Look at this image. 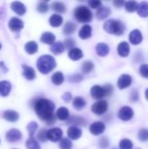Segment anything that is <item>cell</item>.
I'll list each match as a JSON object with an SVG mask.
<instances>
[{
	"label": "cell",
	"instance_id": "6da1fadb",
	"mask_svg": "<svg viewBox=\"0 0 148 149\" xmlns=\"http://www.w3.org/2000/svg\"><path fill=\"white\" fill-rule=\"evenodd\" d=\"M34 109L38 116L47 124L51 125L56 121L57 117L54 115L55 105L51 100L46 99H39L35 103Z\"/></svg>",
	"mask_w": 148,
	"mask_h": 149
},
{
	"label": "cell",
	"instance_id": "7a4b0ae2",
	"mask_svg": "<svg viewBox=\"0 0 148 149\" xmlns=\"http://www.w3.org/2000/svg\"><path fill=\"white\" fill-rule=\"evenodd\" d=\"M56 60L51 55H43L37 61V67L43 74H47L56 67Z\"/></svg>",
	"mask_w": 148,
	"mask_h": 149
},
{
	"label": "cell",
	"instance_id": "3957f363",
	"mask_svg": "<svg viewBox=\"0 0 148 149\" xmlns=\"http://www.w3.org/2000/svg\"><path fill=\"white\" fill-rule=\"evenodd\" d=\"M125 24L117 19H109L104 24V30L113 35L121 36L125 32Z\"/></svg>",
	"mask_w": 148,
	"mask_h": 149
},
{
	"label": "cell",
	"instance_id": "277c9868",
	"mask_svg": "<svg viewBox=\"0 0 148 149\" xmlns=\"http://www.w3.org/2000/svg\"><path fill=\"white\" fill-rule=\"evenodd\" d=\"M75 18L80 23H88L92 19V13L89 8L85 6H79L74 10Z\"/></svg>",
	"mask_w": 148,
	"mask_h": 149
},
{
	"label": "cell",
	"instance_id": "5b68a950",
	"mask_svg": "<svg viewBox=\"0 0 148 149\" xmlns=\"http://www.w3.org/2000/svg\"><path fill=\"white\" fill-rule=\"evenodd\" d=\"M47 138L52 142L60 141L63 139V131L58 127H53L47 131Z\"/></svg>",
	"mask_w": 148,
	"mask_h": 149
},
{
	"label": "cell",
	"instance_id": "8992f818",
	"mask_svg": "<svg viewBox=\"0 0 148 149\" xmlns=\"http://www.w3.org/2000/svg\"><path fill=\"white\" fill-rule=\"evenodd\" d=\"M108 109V104L106 100H99L95 102L92 107V111L97 115L104 114Z\"/></svg>",
	"mask_w": 148,
	"mask_h": 149
},
{
	"label": "cell",
	"instance_id": "52a82bcc",
	"mask_svg": "<svg viewBox=\"0 0 148 149\" xmlns=\"http://www.w3.org/2000/svg\"><path fill=\"white\" fill-rule=\"evenodd\" d=\"M119 118L123 121H128L133 117V110L129 107H123L118 113Z\"/></svg>",
	"mask_w": 148,
	"mask_h": 149
},
{
	"label": "cell",
	"instance_id": "ba28073f",
	"mask_svg": "<svg viewBox=\"0 0 148 149\" xmlns=\"http://www.w3.org/2000/svg\"><path fill=\"white\" fill-rule=\"evenodd\" d=\"M133 81L132 77L129 74H122L118 79V87L120 89H125L131 86Z\"/></svg>",
	"mask_w": 148,
	"mask_h": 149
},
{
	"label": "cell",
	"instance_id": "9c48e42d",
	"mask_svg": "<svg viewBox=\"0 0 148 149\" xmlns=\"http://www.w3.org/2000/svg\"><path fill=\"white\" fill-rule=\"evenodd\" d=\"M9 28L12 31H19L24 28V22L18 17H11L9 21Z\"/></svg>",
	"mask_w": 148,
	"mask_h": 149
},
{
	"label": "cell",
	"instance_id": "30bf717a",
	"mask_svg": "<svg viewBox=\"0 0 148 149\" xmlns=\"http://www.w3.org/2000/svg\"><path fill=\"white\" fill-rule=\"evenodd\" d=\"M90 132L93 135H99L101 134L104 133L105 129H106V126L103 122L101 121H97V122H94L92 123L91 126H90Z\"/></svg>",
	"mask_w": 148,
	"mask_h": 149
},
{
	"label": "cell",
	"instance_id": "8fae6325",
	"mask_svg": "<svg viewBox=\"0 0 148 149\" xmlns=\"http://www.w3.org/2000/svg\"><path fill=\"white\" fill-rule=\"evenodd\" d=\"M22 138V134L19 130L17 129H10L7 132L6 134V140L9 142H15L19 141Z\"/></svg>",
	"mask_w": 148,
	"mask_h": 149
},
{
	"label": "cell",
	"instance_id": "7c38bea8",
	"mask_svg": "<svg viewBox=\"0 0 148 149\" xmlns=\"http://www.w3.org/2000/svg\"><path fill=\"white\" fill-rule=\"evenodd\" d=\"M142 39H143V37H142V33L140 32V31L133 30L131 31L129 35V40L133 45H140L142 42Z\"/></svg>",
	"mask_w": 148,
	"mask_h": 149
},
{
	"label": "cell",
	"instance_id": "4fadbf2b",
	"mask_svg": "<svg viewBox=\"0 0 148 149\" xmlns=\"http://www.w3.org/2000/svg\"><path fill=\"white\" fill-rule=\"evenodd\" d=\"M67 124H71L74 127H84L86 125V120H85V118L81 117V116H77V115H72L71 117L68 118L67 120Z\"/></svg>",
	"mask_w": 148,
	"mask_h": 149
},
{
	"label": "cell",
	"instance_id": "5bb4252c",
	"mask_svg": "<svg viewBox=\"0 0 148 149\" xmlns=\"http://www.w3.org/2000/svg\"><path fill=\"white\" fill-rule=\"evenodd\" d=\"M67 135L70 140H78L82 135V131L79 127L72 126L67 130Z\"/></svg>",
	"mask_w": 148,
	"mask_h": 149
},
{
	"label": "cell",
	"instance_id": "9a60e30c",
	"mask_svg": "<svg viewBox=\"0 0 148 149\" xmlns=\"http://www.w3.org/2000/svg\"><path fill=\"white\" fill-rule=\"evenodd\" d=\"M91 95L95 100H100L106 96L105 91L103 86H94L91 88Z\"/></svg>",
	"mask_w": 148,
	"mask_h": 149
},
{
	"label": "cell",
	"instance_id": "2e32d148",
	"mask_svg": "<svg viewBox=\"0 0 148 149\" xmlns=\"http://www.w3.org/2000/svg\"><path fill=\"white\" fill-rule=\"evenodd\" d=\"M118 53L120 57L122 58H126L129 55L130 53V46L128 45V43L123 41L120 44H119L118 48H117Z\"/></svg>",
	"mask_w": 148,
	"mask_h": 149
},
{
	"label": "cell",
	"instance_id": "e0dca14e",
	"mask_svg": "<svg viewBox=\"0 0 148 149\" xmlns=\"http://www.w3.org/2000/svg\"><path fill=\"white\" fill-rule=\"evenodd\" d=\"M3 118L10 122H16L19 119V114L13 110H7L4 111L3 113Z\"/></svg>",
	"mask_w": 148,
	"mask_h": 149
},
{
	"label": "cell",
	"instance_id": "ac0fdd59",
	"mask_svg": "<svg viewBox=\"0 0 148 149\" xmlns=\"http://www.w3.org/2000/svg\"><path fill=\"white\" fill-rule=\"evenodd\" d=\"M55 35L51 32H49V31H46V32H44L40 38V41L44 44H46V45H53L55 43Z\"/></svg>",
	"mask_w": 148,
	"mask_h": 149
},
{
	"label": "cell",
	"instance_id": "d6986e66",
	"mask_svg": "<svg viewBox=\"0 0 148 149\" xmlns=\"http://www.w3.org/2000/svg\"><path fill=\"white\" fill-rule=\"evenodd\" d=\"M23 75L28 80H32L36 78V72L34 69L25 65H23Z\"/></svg>",
	"mask_w": 148,
	"mask_h": 149
},
{
	"label": "cell",
	"instance_id": "ffe728a7",
	"mask_svg": "<svg viewBox=\"0 0 148 149\" xmlns=\"http://www.w3.org/2000/svg\"><path fill=\"white\" fill-rule=\"evenodd\" d=\"M11 9L18 15L23 16L25 12H26V8L24 6V3H22L21 2H13L10 4Z\"/></svg>",
	"mask_w": 148,
	"mask_h": 149
},
{
	"label": "cell",
	"instance_id": "44dd1931",
	"mask_svg": "<svg viewBox=\"0 0 148 149\" xmlns=\"http://www.w3.org/2000/svg\"><path fill=\"white\" fill-rule=\"evenodd\" d=\"M11 90V84L9 81H0V95L6 97L9 95Z\"/></svg>",
	"mask_w": 148,
	"mask_h": 149
},
{
	"label": "cell",
	"instance_id": "7402d4cb",
	"mask_svg": "<svg viewBox=\"0 0 148 149\" xmlns=\"http://www.w3.org/2000/svg\"><path fill=\"white\" fill-rule=\"evenodd\" d=\"M111 14V10L109 7L107 6H101L100 8H99L97 10V12H96V17L99 18V19H106L109 15Z\"/></svg>",
	"mask_w": 148,
	"mask_h": 149
},
{
	"label": "cell",
	"instance_id": "603a6c76",
	"mask_svg": "<svg viewBox=\"0 0 148 149\" xmlns=\"http://www.w3.org/2000/svg\"><path fill=\"white\" fill-rule=\"evenodd\" d=\"M68 56L72 60H79L80 58H83V52L78 48V47H74L72 49H71L68 52Z\"/></svg>",
	"mask_w": 148,
	"mask_h": 149
},
{
	"label": "cell",
	"instance_id": "cb8c5ba5",
	"mask_svg": "<svg viewBox=\"0 0 148 149\" xmlns=\"http://www.w3.org/2000/svg\"><path fill=\"white\" fill-rule=\"evenodd\" d=\"M79 38L82 39H87L92 36V27L88 24H85L81 27L79 32Z\"/></svg>",
	"mask_w": 148,
	"mask_h": 149
},
{
	"label": "cell",
	"instance_id": "d4e9b609",
	"mask_svg": "<svg viewBox=\"0 0 148 149\" xmlns=\"http://www.w3.org/2000/svg\"><path fill=\"white\" fill-rule=\"evenodd\" d=\"M96 52L100 57H105L109 53V46L106 44L99 43L96 45Z\"/></svg>",
	"mask_w": 148,
	"mask_h": 149
},
{
	"label": "cell",
	"instance_id": "484cf974",
	"mask_svg": "<svg viewBox=\"0 0 148 149\" xmlns=\"http://www.w3.org/2000/svg\"><path fill=\"white\" fill-rule=\"evenodd\" d=\"M56 117L59 120H67L68 118L70 117L69 115V111L66 107H59L57 110L56 113Z\"/></svg>",
	"mask_w": 148,
	"mask_h": 149
},
{
	"label": "cell",
	"instance_id": "4316f807",
	"mask_svg": "<svg viewBox=\"0 0 148 149\" xmlns=\"http://www.w3.org/2000/svg\"><path fill=\"white\" fill-rule=\"evenodd\" d=\"M137 12L139 16L142 17H148V3L147 2H141L139 3Z\"/></svg>",
	"mask_w": 148,
	"mask_h": 149
},
{
	"label": "cell",
	"instance_id": "83f0119b",
	"mask_svg": "<svg viewBox=\"0 0 148 149\" xmlns=\"http://www.w3.org/2000/svg\"><path fill=\"white\" fill-rule=\"evenodd\" d=\"M65 47L64 45V43H62L60 41L55 42L51 46V52L54 54H60L65 51Z\"/></svg>",
	"mask_w": 148,
	"mask_h": 149
},
{
	"label": "cell",
	"instance_id": "f1b7e54d",
	"mask_svg": "<svg viewBox=\"0 0 148 149\" xmlns=\"http://www.w3.org/2000/svg\"><path fill=\"white\" fill-rule=\"evenodd\" d=\"M49 23L52 27H58L63 23V17L58 14H54L50 17Z\"/></svg>",
	"mask_w": 148,
	"mask_h": 149
},
{
	"label": "cell",
	"instance_id": "f546056e",
	"mask_svg": "<svg viewBox=\"0 0 148 149\" xmlns=\"http://www.w3.org/2000/svg\"><path fill=\"white\" fill-rule=\"evenodd\" d=\"M38 44L35 41H29L25 45V46H24V49H25L26 52L29 53V54H34V53H36L38 52Z\"/></svg>",
	"mask_w": 148,
	"mask_h": 149
},
{
	"label": "cell",
	"instance_id": "4dcf8cb0",
	"mask_svg": "<svg viewBox=\"0 0 148 149\" xmlns=\"http://www.w3.org/2000/svg\"><path fill=\"white\" fill-rule=\"evenodd\" d=\"M64 75L61 72H55L52 77H51V81L54 85L56 86H60L64 82Z\"/></svg>",
	"mask_w": 148,
	"mask_h": 149
},
{
	"label": "cell",
	"instance_id": "1f68e13d",
	"mask_svg": "<svg viewBox=\"0 0 148 149\" xmlns=\"http://www.w3.org/2000/svg\"><path fill=\"white\" fill-rule=\"evenodd\" d=\"M72 105H73L75 109L80 110V109H82V108H84L85 107V101L82 97L79 96V97L74 98V100L72 101Z\"/></svg>",
	"mask_w": 148,
	"mask_h": 149
},
{
	"label": "cell",
	"instance_id": "d6a6232c",
	"mask_svg": "<svg viewBox=\"0 0 148 149\" xmlns=\"http://www.w3.org/2000/svg\"><path fill=\"white\" fill-rule=\"evenodd\" d=\"M51 9L58 13H64L66 10L65 5L61 2H53L51 3Z\"/></svg>",
	"mask_w": 148,
	"mask_h": 149
},
{
	"label": "cell",
	"instance_id": "836d02e7",
	"mask_svg": "<svg viewBox=\"0 0 148 149\" xmlns=\"http://www.w3.org/2000/svg\"><path fill=\"white\" fill-rule=\"evenodd\" d=\"M76 30V24L72 22H66L65 26H64V29H63V32L65 34V35H70L72 33H73Z\"/></svg>",
	"mask_w": 148,
	"mask_h": 149
},
{
	"label": "cell",
	"instance_id": "e575fe53",
	"mask_svg": "<svg viewBox=\"0 0 148 149\" xmlns=\"http://www.w3.org/2000/svg\"><path fill=\"white\" fill-rule=\"evenodd\" d=\"M139 3L136 1H127L125 3V8L128 12H133L137 10Z\"/></svg>",
	"mask_w": 148,
	"mask_h": 149
},
{
	"label": "cell",
	"instance_id": "d590c367",
	"mask_svg": "<svg viewBox=\"0 0 148 149\" xmlns=\"http://www.w3.org/2000/svg\"><path fill=\"white\" fill-rule=\"evenodd\" d=\"M94 68V65L92 61L90 60H86L85 61L83 64H82V66H81V69L83 71V72L85 73H89L91 72Z\"/></svg>",
	"mask_w": 148,
	"mask_h": 149
},
{
	"label": "cell",
	"instance_id": "8d00e7d4",
	"mask_svg": "<svg viewBox=\"0 0 148 149\" xmlns=\"http://www.w3.org/2000/svg\"><path fill=\"white\" fill-rule=\"evenodd\" d=\"M26 148L28 149H41L38 142L33 138L30 137L26 141Z\"/></svg>",
	"mask_w": 148,
	"mask_h": 149
},
{
	"label": "cell",
	"instance_id": "74e56055",
	"mask_svg": "<svg viewBox=\"0 0 148 149\" xmlns=\"http://www.w3.org/2000/svg\"><path fill=\"white\" fill-rule=\"evenodd\" d=\"M59 148L60 149H72V143L70 139L68 138H63L59 141Z\"/></svg>",
	"mask_w": 148,
	"mask_h": 149
},
{
	"label": "cell",
	"instance_id": "f35d334b",
	"mask_svg": "<svg viewBox=\"0 0 148 149\" xmlns=\"http://www.w3.org/2000/svg\"><path fill=\"white\" fill-rule=\"evenodd\" d=\"M133 144L129 139H123L120 142V149H133Z\"/></svg>",
	"mask_w": 148,
	"mask_h": 149
},
{
	"label": "cell",
	"instance_id": "ab89813d",
	"mask_svg": "<svg viewBox=\"0 0 148 149\" xmlns=\"http://www.w3.org/2000/svg\"><path fill=\"white\" fill-rule=\"evenodd\" d=\"M37 129H38V124L35 121L30 122L28 124V126H27V131H28V133H29V134H30L31 137L33 136V134H35V132L37 131Z\"/></svg>",
	"mask_w": 148,
	"mask_h": 149
},
{
	"label": "cell",
	"instance_id": "60d3db41",
	"mask_svg": "<svg viewBox=\"0 0 148 149\" xmlns=\"http://www.w3.org/2000/svg\"><path fill=\"white\" fill-rule=\"evenodd\" d=\"M138 138L141 141H148V129L147 128H142L139 131L138 134Z\"/></svg>",
	"mask_w": 148,
	"mask_h": 149
},
{
	"label": "cell",
	"instance_id": "b9f144b4",
	"mask_svg": "<svg viewBox=\"0 0 148 149\" xmlns=\"http://www.w3.org/2000/svg\"><path fill=\"white\" fill-rule=\"evenodd\" d=\"M47 131H48V130H46V129H44V128L39 130V132H38V139L40 141L45 142V141L48 140V138H47Z\"/></svg>",
	"mask_w": 148,
	"mask_h": 149
},
{
	"label": "cell",
	"instance_id": "7bdbcfd3",
	"mask_svg": "<svg viewBox=\"0 0 148 149\" xmlns=\"http://www.w3.org/2000/svg\"><path fill=\"white\" fill-rule=\"evenodd\" d=\"M48 9H49V5L46 2H40L37 7V10L41 13H45L48 10Z\"/></svg>",
	"mask_w": 148,
	"mask_h": 149
},
{
	"label": "cell",
	"instance_id": "ee69618b",
	"mask_svg": "<svg viewBox=\"0 0 148 149\" xmlns=\"http://www.w3.org/2000/svg\"><path fill=\"white\" fill-rule=\"evenodd\" d=\"M109 146V141L107 138L103 137L99 141V147L101 149H106V148H108Z\"/></svg>",
	"mask_w": 148,
	"mask_h": 149
},
{
	"label": "cell",
	"instance_id": "f6af8a7d",
	"mask_svg": "<svg viewBox=\"0 0 148 149\" xmlns=\"http://www.w3.org/2000/svg\"><path fill=\"white\" fill-rule=\"evenodd\" d=\"M64 45L65 48L69 49V51L72 48H74V45H75V42L72 38H66L64 42Z\"/></svg>",
	"mask_w": 148,
	"mask_h": 149
},
{
	"label": "cell",
	"instance_id": "bcb514c9",
	"mask_svg": "<svg viewBox=\"0 0 148 149\" xmlns=\"http://www.w3.org/2000/svg\"><path fill=\"white\" fill-rule=\"evenodd\" d=\"M140 75L145 78L148 79V65H142L140 68Z\"/></svg>",
	"mask_w": 148,
	"mask_h": 149
},
{
	"label": "cell",
	"instance_id": "7dc6e473",
	"mask_svg": "<svg viewBox=\"0 0 148 149\" xmlns=\"http://www.w3.org/2000/svg\"><path fill=\"white\" fill-rule=\"evenodd\" d=\"M104 88V91H105V94H106V96H110L113 92V86L111 85V84H106L103 86Z\"/></svg>",
	"mask_w": 148,
	"mask_h": 149
},
{
	"label": "cell",
	"instance_id": "c3c4849f",
	"mask_svg": "<svg viewBox=\"0 0 148 149\" xmlns=\"http://www.w3.org/2000/svg\"><path fill=\"white\" fill-rule=\"evenodd\" d=\"M88 5L92 9H99L101 7V2L99 0H92L88 2Z\"/></svg>",
	"mask_w": 148,
	"mask_h": 149
},
{
	"label": "cell",
	"instance_id": "681fc988",
	"mask_svg": "<svg viewBox=\"0 0 148 149\" xmlns=\"http://www.w3.org/2000/svg\"><path fill=\"white\" fill-rule=\"evenodd\" d=\"M83 79V77L80 75V74H73L72 76L69 77V81L71 82H73V83H77V82H79Z\"/></svg>",
	"mask_w": 148,
	"mask_h": 149
},
{
	"label": "cell",
	"instance_id": "f907efd6",
	"mask_svg": "<svg viewBox=\"0 0 148 149\" xmlns=\"http://www.w3.org/2000/svg\"><path fill=\"white\" fill-rule=\"evenodd\" d=\"M130 100H131V101L132 102H135V101H137L138 100V99H139V94H138V93L136 92V91H133V93H132V94H131V96H130Z\"/></svg>",
	"mask_w": 148,
	"mask_h": 149
},
{
	"label": "cell",
	"instance_id": "816d5d0a",
	"mask_svg": "<svg viewBox=\"0 0 148 149\" xmlns=\"http://www.w3.org/2000/svg\"><path fill=\"white\" fill-rule=\"evenodd\" d=\"M62 98L65 102H70L72 100V93H64Z\"/></svg>",
	"mask_w": 148,
	"mask_h": 149
},
{
	"label": "cell",
	"instance_id": "f5cc1de1",
	"mask_svg": "<svg viewBox=\"0 0 148 149\" xmlns=\"http://www.w3.org/2000/svg\"><path fill=\"white\" fill-rule=\"evenodd\" d=\"M125 3L126 2H124V1H122V0H115V1H113V4L116 6V7H121L123 4H125Z\"/></svg>",
	"mask_w": 148,
	"mask_h": 149
},
{
	"label": "cell",
	"instance_id": "db71d44e",
	"mask_svg": "<svg viewBox=\"0 0 148 149\" xmlns=\"http://www.w3.org/2000/svg\"><path fill=\"white\" fill-rule=\"evenodd\" d=\"M145 95H146V99L148 100V88L146 90V93H145Z\"/></svg>",
	"mask_w": 148,
	"mask_h": 149
},
{
	"label": "cell",
	"instance_id": "11a10c76",
	"mask_svg": "<svg viewBox=\"0 0 148 149\" xmlns=\"http://www.w3.org/2000/svg\"><path fill=\"white\" fill-rule=\"evenodd\" d=\"M1 46H2V45H1V44H0V49H1Z\"/></svg>",
	"mask_w": 148,
	"mask_h": 149
},
{
	"label": "cell",
	"instance_id": "9f6ffc18",
	"mask_svg": "<svg viewBox=\"0 0 148 149\" xmlns=\"http://www.w3.org/2000/svg\"><path fill=\"white\" fill-rule=\"evenodd\" d=\"M136 149H140V148H136Z\"/></svg>",
	"mask_w": 148,
	"mask_h": 149
}]
</instances>
